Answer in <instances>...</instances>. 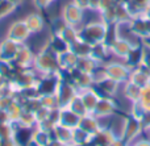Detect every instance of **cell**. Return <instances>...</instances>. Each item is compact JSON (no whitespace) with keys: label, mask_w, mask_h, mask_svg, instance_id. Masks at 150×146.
I'll return each instance as SVG.
<instances>
[{"label":"cell","mask_w":150,"mask_h":146,"mask_svg":"<svg viewBox=\"0 0 150 146\" xmlns=\"http://www.w3.org/2000/svg\"><path fill=\"white\" fill-rule=\"evenodd\" d=\"M142 16L144 17H146L148 20H150V5H148V7L142 11Z\"/></svg>","instance_id":"cell-1"}]
</instances>
